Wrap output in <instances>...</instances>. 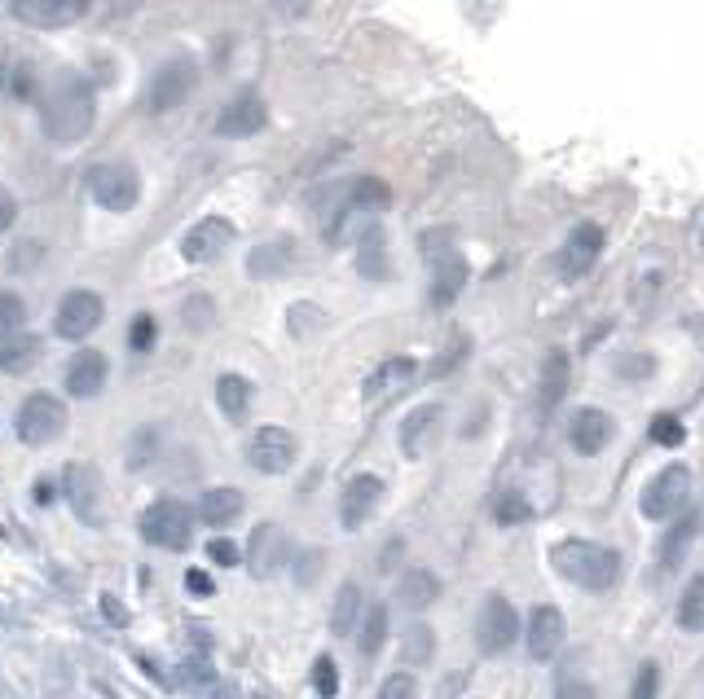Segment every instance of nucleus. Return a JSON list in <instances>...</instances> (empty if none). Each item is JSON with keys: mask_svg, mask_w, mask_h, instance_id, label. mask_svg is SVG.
Segmentation results:
<instances>
[{"mask_svg": "<svg viewBox=\"0 0 704 699\" xmlns=\"http://www.w3.org/2000/svg\"><path fill=\"white\" fill-rule=\"evenodd\" d=\"M93 115H97V93H93V84H88V75H80V71H62L40 102V128H44V137L58 141V146L84 141L88 128H93Z\"/></svg>", "mask_w": 704, "mask_h": 699, "instance_id": "1", "label": "nucleus"}, {"mask_svg": "<svg viewBox=\"0 0 704 699\" xmlns=\"http://www.w3.org/2000/svg\"><path fill=\"white\" fill-rule=\"evenodd\" d=\"M550 568H555L564 581L581 585L590 594H608L616 581H621V554L612 546H599V541H581L568 537L559 546H550Z\"/></svg>", "mask_w": 704, "mask_h": 699, "instance_id": "2", "label": "nucleus"}, {"mask_svg": "<svg viewBox=\"0 0 704 699\" xmlns=\"http://www.w3.org/2000/svg\"><path fill=\"white\" fill-rule=\"evenodd\" d=\"M141 537L159 550H185L194 541V510L176 497H159L146 515H141Z\"/></svg>", "mask_w": 704, "mask_h": 699, "instance_id": "3", "label": "nucleus"}, {"mask_svg": "<svg viewBox=\"0 0 704 699\" xmlns=\"http://www.w3.org/2000/svg\"><path fill=\"white\" fill-rule=\"evenodd\" d=\"M423 255L432 264V304L449 308L462 295V286H467V260L454 251V242H445V233H427Z\"/></svg>", "mask_w": 704, "mask_h": 699, "instance_id": "4", "label": "nucleus"}, {"mask_svg": "<svg viewBox=\"0 0 704 699\" xmlns=\"http://www.w3.org/2000/svg\"><path fill=\"white\" fill-rule=\"evenodd\" d=\"M88 194L97 198V207L106 212H132L141 198V176L132 163H97L88 172Z\"/></svg>", "mask_w": 704, "mask_h": 699, "instance_id": "5", "label": "nucleus"}, {"mask_svg": "<svg viewBox=\"0 0 704 699\" xmlns=\"http://www.w3.org/2000/svg\"><path fill=\"white\" fill-rule=\"evenodd\" d=\"M66 405L53 392H36L27 396V405L18 409V440L22 445H53L66 431Z\"/></svg>", "mask_w": 704, "mask_h": 699, "instance_id": "6", "label": "nucleus"}, {"mask_svg": "<svg viewBox=\"0 0 704 699\" xmlns=\"http://www.w3.org/2000/svg\"><path fill=\"white\" fill-rule=\"evenodd\" d=\"M691 497V471L682 462H669L652 475V484L643 488V515L647 519H669L674 510L687 506Z\"/></svg>", "mask_w": 704, "mask_h": 699, "instance_id": "7", "label": "nucleus"}, {"mask_svg": "<svg viewBox=\"0 0 704 699\" xmlns=\"http://www.w3.org/2000/svg\"><path fill=\"white\" fill-rule=\"evenodd\" d=\"M194 80H198V66L190 58H172L163 62L159 71L150 75V88H146V102L154 115H168V110H176L185 102V97L194 93Z\"/></svg>", "mask_w": 704, "mask_h": 699, "instance_id": "8", "label": "nucleus"}, {"mask_svg": "<svg viewBox=\"0 0 704 699\" xmlns=\"http://www.w3.org/2000/svg\"><path fill=\"white\" fill-rule=\"evenodd\" d=\"M62 493H66V502H71V510L84 519V524H102V519H106V510H102L106 484H102V475H97V466L71 462L62 471Z\"/></svg>", "mask_w": 704, "mask_h": 699, "instance_id": "9", "label": "nucleus"}, {"mask_svg": "<svg viewBox=\"0 0 704 699\" xmlns=\"http://www.w3.org/2000/svg\"><path fill=\"white\" fill-rule=\"evenodd\" d=\"M476 638H480V651L484 656H502L515 638H520V616L515 607L506 603L502 594H489L480 607V620H476Z\"/></svg>", "mask_w": 704, "mask_h": 699, "instance_id": "10", "label": "nucleus"}, {"mask_svg": "<svg viewBox=\"0 0 704 699\" xmlns=\"http://www.w3.org/2000/svg\"><path fill=\"white\" fill-rule=\"evenodd\" d=\"M269 124V106L256 88H242L225 102V110L216 115V137H229V141H242V137H256V132Z\"/></svg>", "mask_w": 704, "mask_h": 699, "instance_id": "11", "label": "nucleus"}, {"mask_svg": "<svg viewBox=\"0 0 704 699\" xmlns=\"http://www.w3.org/2000/svg\"><path fill=\"white\" fill-rule=\"evenodd\" d=\"M102 317H106L102 295H93V291H71V295H62L58 317H53V330H58L62 339H88L97 326H102Z\"/></svg>", "mask_w": 704, "mask_h": 699, "instance_id": "12", "label": "nucleus"}, {"mask_svg": "<svg viewBox=\"0 0 704 699\" xmlns=\"http://www.w3.org/2000/svg\"><path fill=\"white\" fill-rule=\"evenodd\" d=\"M599 255H603V229L599 225H577L555 255V273L564 277V282H577V277H586L594 269Z\"/></svg>", "mask_w": 704, "mask_h": 699, "instance_id": "13", "label": "nucleus"}, {"mask_svg": "<svg viewBox=\"0 0 704 699\" xmlns=\"http://www.w3.org/2000/svg\"><path fill=\"white\" fill-rule=\"evenodd\" d=\"M93 0H9V14L27 27H40V31H53V27H71L88 14Z\"/></svg>", "mask_w": 704, "mask_h": 699, "instance_id": "14", "label": "nucleus"}, {"mask_svg": "<svg viewBox=\"0 0 704 699\" xmlns=\"http://www.w3.org/2000/svg\"><path fill=\"white\" fill-rule=\"evenodd\" d=\"M414 379H418L414 357H388V361H379L370 370V379H366V387H361V396H366V405H388L401 392H410Z\"/></svg>", "mask_w": 704, "mask_h": 699, "instance_id": "15", "label": "nucleus"}, {"mask_svg": "<svg viewBox=\"0 0 704 699\" xmlns=\"http://www.w3.org/2000/svg\"><path fill=\"white\" fill-rule=\"evenodd\" d=\"M247 458H251V466H256L260 475L291 471V462H295V436L286 427H260L256 436H251Z\"/></svg>", "mask_w": 704, "mask_h": 699, "instance_id": "16", "label": "nucleus"}, {"mask_svg": "<svg viewBox=\"0 0 704 699\" xmlns=\"http://www.w3.org/2000/svg\"><path fill=\"white\" fill-rule=\"evenodd\" d=\"M229 242H234V225H229L225 216H203L190 233H185L181 255L190 264H212L220 251H229Z\"/></svg>", "mask_w": 704, "mask_h": 699, "instance_id": "17", "label": "nucleus"}, {"mask_svg": "<svg viewBox=\"0 0 704 699\" xmlns=\"http://www.w3.org/2000/svg\"><path fill=\"white\" fill-rule=\"evenodd\" d=\"M286 559H291V541H286V532L278 524H260L251 532V546H247V568L251 576H273L278 568H286Z\"/></svg>", "mask_w": 704, "mask_h": 699, "instance_id": "18", "label": "nucleus"}, {"mask_svg": "<svg viewBox=\"0 0 704 699\" xmlns=\"http://www.w3.org/2000/svg\"><path fill=\"white\" fill-rule=\"evenodd\" d=\"M379 497H383L379 475H352V480L344 484V497H339V524H344L348 532H357L374 515Z\"/></svg>", "mask_w": 704, "mask_h": 699, "instance_id": "19", "label": "nucleus"}, {"mask_svg": "<svg viewBox=\"0 0 704 699\" xmlns=\"http://www.w3.org/2000/svg\"><path fill=\"white\" fill-rule=\"evenodd\" d=\"M612 436H616V423H612V414H603V409H577L572 423H568V440L581 458L603 453L612 445Z\"/></svg>", "mask_w": 704, "mask_h": 699, "instance_id": "20", "label": "nucleus"}, {"mask_svg": "<svg viewBox=\"0 0 704 699\" xmlns=\"http://www.w3.org/2000/svg\"><path fill=\"white\" fill-rule=\"evenodd\" d=\"M564 612L559 607H533V616H528V656L533 660H555V651L564 647Z\"/></svg>", "mask_w": 704, "mask_h": 699, "instance_id": "21", "label": "nucleus"}, {"mask_svg": "<svg viewBox=\"0 0 704 699\" xmlns=\"http://www.w3.org/2000/svg\"><path fill=\"white\" fill-rule=\"evenodd\" d=\"M440 423H445V409H440V405H418L414 414L401 423V449H405V458H423V453L440 440Z\"/></svg>", "mask_w": 704, "mask_h": 699, "instance_id": "22", "label": "nucleus"}, {"mask_svg": "<svg viewBox=\"0 0 704 699\" xmlns=\"http://www.w3.org/2000/svg\"><path fill=\"white\" fill-rule=\"evenodd\" d=\"M106 374H110V365H106L102 352H93V348L75 352L71 365H66V392L71 396H97L106 387Z\"/></svg>", "mask_w": 704, "mask_h": 699, "instance_id": "23", "label": "nucleus"}, {"mask_svg": "<svg viewBox=\"0 0 704 699\" xmlns=\"http://www.w3.org/2000/svg\"><path fill=\"white\" fill-rule=\"evenodd\" d=\"M194 515L203 519L207 528H229L242 515V493L238 488H207V493L198 497Z\"/></svg>", "mask_w": 704, "mask_h": 699, "instance_id": "24", "label": "nucleus"}, {"mask_svg": "<svg viewBox=\"0 0 704 699\" xmlns=\"http://www.w3.org/2000/svg\"><path fill=\"white\" fill-rule=\"evenodd\" d=\"M361 612H366V603H361V590H357L352 581H344V585H339V594H335V607H330V634H335V638L357 634Z\"/></svg>", "mask_w": 704, "mask_h": 699, "instance_id": "25", "label": "nucleus"}, {"mask_svg": "<svg viewBox=\"0 0 704 699\" xmlns=\"http://www.w3.org/2000/svg\"><path fill=\"white\" fill-rule=\"evenodd\" d=\"M568 379H572L568 352H564V348H550V352H546V365H542V409H555L559 401H564Z\"/></svg>", "mask_w": 704, "mask_h": 699, "instance_id": "26", "label": "nucleus"}, {"mask_svg": "<svg viewBox=\"0 0 704 699\" xmlns=\"http://www.w3.org/2000/svg\"><path fill=\"white\" fill-rule=\"evenodd\" d=\"M216 401H220V414L229 423H242L251 414V383L242 374H220L216 379Z\"/></svg>", "mask_w": 704, "mask_h": 699, "instance_id": "27", "label": "nucleus"}, {"mask_svg": "<svg viewBox=\"0 0 704 699\" xmlns=\"http://www.w3.org/2000/svg\"><path fill=\"white\" fill-rule=\"evenodd\" d=\"M396 598H401L405 607H432L436 598H440V576L436 572H427V568H410L401 576V585H396Z\"/></svg>", "mask_w": 704, "mask_h": 699, "instance_id": "28", "label": "nucleus"}, {"mask_svg": "<svg viewBox=\"0 0 704 699\" xmlns=\"http://www.w3.org/2000/svg\"><path fill=\"white\" fill-rule=\"evenodd\" d=\"M691 541H696V519H691V515H682L678 524L665 532V541H660V568H665V572L682 568V559H687Z\"/></svg>", "mask_w": 704, "mask_h": 699, "instance_id": "29", "label": "nucleus"}, {"mask_svg": "<svg viewBox=\"0 0 704 699\" xmlns=\"http://www.w3.org/2000/svg\"><path fill=\"white\" fill-rule=\"evenodd\" d=\"M36 361H40V339L36 335L0 343V370H5V374H27Z\"/></svg>", "mask_w": 704, "mask_h": 699, "instance_id": "30", "label": "nucleus"}, {"mask_svg": "<svg viewBox=\"0 0 704 699\" xmlns=\"http://www.w3.org/2000/svg\"><path fill=\"white\" fill-rule=\"evenodd\" d=\"M286 264H291V242L278 238V242H260V247L251 251L247 269H251V277H273V273H282Z\"/></svg>", "mask_w": 704, "mask_h": 699, "instance_id": "31", "label": "nucleus"}, {"mask_svg": "<svg viewBox=\"0 0 704 699\" xmlns=\"http://www.w3.org/2000/svg\"><path fill=\"white\" fill-rule=\"evenodd\" d=\"M678 625L687 634H704V576H691L678 598Z\"/></svg>", "mask_w": 704, "mask_h": 699, "instance_id": "32", "label": "nucleus"}, {"mask_svg": "<svg viewBox=\"0 0 704 699\" xmlns=\"http://www.w3.org/2000/svg\"><path fill=\"white\" fill-rule=\"evenodd\" d=\"M383 642H388V607L370 603L361 612V656H379Z\"/></svg>", "mask_w": 704, "mask_h": 699, "instance_id": "33", "label": "nucleus"}, {"mask_svg": "<svg viewBox=\"0 0 704 699\" xmlns=\"http://www.w3.org/2000/svg\"><path fill=\"white\" fill-rule=\"evenodd\" d=\"M493 519H498L502 528L528 524V519H533V506H528L524 493H498V497H493Z\"/></svg>", "mask_w": 704, "mask_h": 699, "instance_id": "34", "label": "nucleus"}, {"mask_svg": "<svg viewBox=\"0 0 704 699\" xmlns=\"http://www.w3.org/2000/svg\"><path fill=\"white\" fill-rule=\"evenodd\" d=\"M361 273H366V277H383V273H388V264H383V238L374 229L361 238Z\"/></svg>", "mask_w": 704, "mask_h": 699, "instance_id": "35", "label": "nucleus"}, {"mask_svg": "<svg viewBox=\"0 0 704 699\" xmlns=\"http://www.w3.org/2000/svg\"><path fill=\"white\" fill-rule=\"evenodd\" d=\"M27 321V304L18 295H0V339H9Z\"/></svg>", "mask_w": 704, "mask_h": 699, "instance_id": "36", "label": "nucleus"}, {"mask_svg": "<svg viewBox=\"0 0 704 699\" xmlns=\"http://www.w3.org/2000/svg\"><path fill=\"white\" fill-rule=\"evenodd\" d=\"M313 686H317V695H322V699H335L339 695V673H335V660H330V656H317Z\"/></svg>", "mask_w": 704, "mask_h": 699, "instance_id": "37", "label": "nucleus"}, {"mask_svg": "<svg viewBox=\"0 0 704 699\" xmlns=\"http://www.w3.org/2000/svg\"><path fill=\"white\" fill-rule=\"evenodd\" d=\"M656 695H660V669L647 660V664H638V673H634L630 699H656Z\"/></svg>", "mask_w": 704, "mask_h": 699, "instance_id": "38", "label": "nucleus"}, {"mask_svg": "<svg viewBox=\"0 0 704 699\" xmlns=\"http://www.w3.org/2000/svg\"><path fill=\"white\" fill-rule=\"evenodd\" d=\"M652 440H656V445H665V449H678L682 440H687V431H682L678 418L660 414V418H652Z\"/></svg>", "mask_w": 704, "mask_h": 699, "instance_id": "39", "label": "nucleus"}, {"mask_svg": "<svg viewBox=\"0 0 704 699\" xmlns=\"http://www.w3.org/2000/svg\"><path fill=\"white\" fill-rule=\"evenodd\" d=\"M432 647H436V642H432V629L410 625V634H405V656L423 664V660H432Z\"/></svg>", "mask_w": 704, "mask_h": 699, "instance_id": "40", "label": "nucleus"}, {"mask_svg": "<svg viewBox=\"0 0 704 699\" xmlns=\"http://www.w3.org/2000/svg\"><path fill=\"white\" fill-rule=\"evenodd\" d=\"M128 348H132V352H150V348H154V317H150V313L132 317V330H128Z\"/></svg>", "mask_w": 704, "mask_h": 699, "instance_id": "41", "label": "nucleus"}, {"mask_svg": "<svg viewBox=\"0 0 704 699\" xmlns=\"http://www.w3.org/2000/svg\"><path fill=\"white\" fill-rule=\"evenodd\" d=\"M379 699H418V682L410 673H392V678L379 686Z\"/></svg>", "mask_w": 704, "mask_h": 699, "instance_id": "42", "label": "nucleus"}, {"mask_svg": "<svg viewBox=\"0 0 704 699\" xmlns=\"http://www.w3.org/2000/svg\"><path fill=\"white\" fill-rule=\"evenodd\" d=\"M185 326H190V330L212 326V299H207V295H194L190 304H185Z\"/></svg>", "mask_w": 704, "mask_h": 699, "instance_id": "43", "label": "nucleus"}, {"mask_svg": "<svg viewBox=\"0 0 704 699\" xmlns=\"http://www.w3.org/2000/svg\"><path fill=\"white\" fill-rule=\"evenodd\" d=\"M207 559L220 563V568H238V546L225 541V537H216V541H207Z\"/></svg>", "mask_w": 704, "mask_h": 699, "instance_id": "44", "label": "nucleus"}, {"mask_svg": "<svg viewBox=\"0 0 704 699\" xmlns=\"http://www.w3.org/2000/svg\"><path fill=\"white\" fill-rule=\"evenodd\" d=\"M555 699H594V691L581 678H559L555 686Z\"/></svg>", "mask_w": 704, "mask_h": 699, "instance_id": "45", "label": "nucleus"}, {"mask_svg": "<svg viewBox=\"0 0 704 699\" xmlns=\"http://www.w3.org/2000/svg\"><path fill=\"white\" fill-rule=\"evenodd\" d=\"M317 563H322V550L300 554V568H295V581H300V585H313V581H317V572H322V568H317Z\"/></svg>", "mask_w": 704, "mask_h": 699, "instance_id": "46", "label": "nucleus"}, {"mask_svg": "<svg viewBox=\"0 0 704 699\" xmlns=\"http://www.w3.org/2000/svg\"><path fill=\"white\" fill-rule=\"evenodd\" d=\"M185 590H190V594H212L216 590V585H212V576H207V572H198V568H190V572H185Z\"/></svg>", "mask_w": 704, "mask_h": 699, "instance_id": "47", "label": "nucleus"}, {"mask_svg": "<svg viewBox=\"0 0 704 699\" xmlns=\"http://www.w3.org/2000/svg\"><path fill=\"white\" fill-rule=\"evenodd\" d=\"M14 220H18V203H14V194H9L5 185H0V233L14 225Z\"/></svg>", "mask_w": 704, "mask_h": 699, "instance_id": "48", "label": "nucleus"}, {"mask_svg": "<svg viewBox=\"0 0 704 699\" xmlns=\"http://www.w3.org/2000/svg\"><path fill=\"white\" fill-rule=\"evenodd\" d=\"M102 612H106L110 625H128V612L119 607V598H115V594H102Z\"/></svg>", "mask_w": 704, "mask_h": 699, "instance_id": "49", "label": "nucleus"}, {"mask_svg": "<svg viewBox=\"0 0 704 699\" xmlns=\"http://www.w3.org/2000/svg\"><path fill=\"white\" fill-rule=\"evenodd\" d=\"M462 352H467V343H458L454 352H440V361L432 365V374H445V370H454V365L462 361Z\"/></svg>", "mask_w": 704, "mask_h": 699, "instance_id": "50", "label": "nucleus"}, {"mask_svg": "<svg viewBox=\"0 0 704 699\" xmlns=\"http://www.w3.org/2000/svg\"><path fill=\"white\" fill-rule=\"evenodd\" d=\"M308 5H313V0H273V9H282V14H291V18L304 14Z\"/></svg>", "mask_w": 704, "mask_h": 699, "instance_id": "51", "label": "nucleus"}, {"mask_svg": "<svg viewBox=\"0 0 704 699\" xmlns=\"http://www.w3.org/2000/svg\"><path fill=\"white\" fill-rule=\"evenodd\" d=\"M212 699H242L238 691H234V686H216V695Z\"/></svg>", "mask_w": 704, "mask_h": 699, "instance_id": "52", "label": "nucleus"}, {"mask_svg": "<svg viewBox=\"0 0 704 699\" xmlns=\"http://www.w3.org/2000/svg\"><path fill=\"white\" fill-rule=\"evenodd\" d=\"M696 242H700V251H704V216H700V225H696Z\"/></svg>", "mask_w": 704, "mask_h": 699, "instance_id": "53", "label": "nucleus"}]
</instances>
